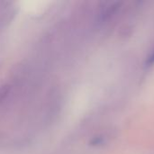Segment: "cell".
<instances>
[{"mask_svg": "<svg viewBox=\"0 0 154 154\" xmlns=\"http://www.w3.org/2000/svg\"><path fill=\"white\" fill-rule=\"evenodd\" d=\"M7 93H8V87L7 86L0 88V101L5 98V97L6 96Z\"/></svg>", "mask_w": 154, "mask_h": 154, "instance_id": "cell-1", "label": "cell"}, {"mask_svg": "<svg viewBox=\"0 0 154 154\" xmlns=\"http://www.w3.org/2000/svg\"><path fill=\"white\" fill-rule=\"evenodd\" d=\"M146 64H147L148 66H152V65H153L154 64V51L152 52V54L148 57Z\"/></svg>", "mask_w": 154, "mask_h": 154, "instance_id": "cell-2", "label": "cell"}]
</instances>
